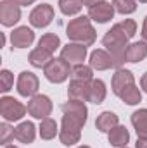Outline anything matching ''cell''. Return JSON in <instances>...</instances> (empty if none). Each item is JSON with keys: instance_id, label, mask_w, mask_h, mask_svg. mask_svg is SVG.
I'll list each match as a JSON object with an SVG mask.
<instances>
[{"instance_id": "6da1fadb", "label": "cell", "mask_w": 147, "mask_h": 148, "mask_svg": "<svg viewBox=\"0 0 147 148\" xmlns=\"http://www.w3.org/2000/svg\"><path fill=\"white\" fill-rule=\"evenodd\" d=\"M61 110H62V121L59 129V140L64 147H73L81 140V129L87 124L88 109L85 102L68 100L66 103H62Z\"/></svg>"}, {"instance_id": "7a4b0ae2", "label": "cell", "mask_w": 147, "mask_h": 148, "mask_svg": "<svg viewBox=\"0 0 147 148\" xmlns=\"http://www.w3.org/2000/svg\"><path fill=\"white\" fill-rule=\"evenodd\" d=\"M137 33V23L133 19H125L118 24H114L109 31L102 38V47L109 52L116 62V69H119L126 62V48L130 38L135 36Z\"/></svg>"}, {"instance_id": "3957f363", "label": "cell", "mask_w": 147, "mask_h": 148, "mask_svg": "<svg viewBox=\"0 0 147 148\" xmlns=\"http://www.w3.org/2000/svg\"><path fill=\"white\" fill-rule=\"evenodd\" d=\"M66 36L74 43H81L85 47H90L95 43L97 33H95V28L92 26V19L88 16H78L68 23Z\"/></svg>"}, {"instance_id": "277c9868", "label": "cell", "mask_w": 147, "mask_h": 148, "mask_svg": "<svg viewBox=\"0 0 147 148\" xmlns=\"http://www.w3.org/2000/svg\"><path fill=\"white\" fill-rule=\"evenodd\" d=\"M28 112V107H24L19 100L14 97H2L0 98V115L7 122H16L21 121Z\"/></svg>"}, {"instance_id": "5b68a950", "label": "cell", "mask_w": 147, "mask_h": 148, "mask_svg": "<svg viewBox=\"0 0 147 148\" xmlns=\"http://www.w3.org/2000/svg\"><path fill=\"white\" fill-rule=\"evenodd\" d=\"M71 69H73L71 64L59 57V59H52V62L43 69V74H45V77H47L50 83L61 84V83H64V81L71 76Z\"/></svg>"}, {"instance_id": "8992f818", "label": "cell", "mask_w": 147, "mask_h": 148, "mask_svg": "<svg viewBox=\"0 0 147 148\" xmlns=\"http://www.w3.org/2000/svg\"><path fill=\"white\" fill-rule=\"evenodd\" d=\"M52 100L47 97V95H35L30 98L28 102V114L35 119H47L50 114H52Z\"/></svg>"}, {"instance_id": "52a82bcc", "label": "cell", "mask_w": 147, "mask_h": 148, "mask_svg": "<svg viewBox=\"0 0 147 148\" xmlns=\"http://www.w3.org/2000/svg\"><path fill=\"white\" fill-rule=\"evenodd\" d=\"M17 93L21 97H35L38 93V88H40V81H38V76L31 71H23V73L17 76Z\"/></svg>"}, {"instance_id": "ba28073f", "label": "cell", "mask_w": 147, "mask_h": 148, "mask_svg": "<svg viewBox=\"0 0 147 148\" xmlns=\"http://www.w3.org/2000/svg\"><path fill=\"white\" fill-rule=\"evenodd\" d=\"M21 21V5L14 0H2L0 2V23L5 28H12Z\"/></svg>"}, {"instance_id": "9c48e42d", "label": "cell", "mask_w": 147, "mask_h": 148, "mask_svg": "<svg viewBox=\"0 0 147 148\" xmlns=\"http://www.w3.org/2000/svg\"><path fill=\"white\" fill-rule=\"evenodd\" d=\"M54 7L50 5V3H40L37 5L31 12H30V24L33 26V28H38V29H42V28H47L50 23H52V19H54Z\"/></svg>"}, {"instance_id": "30bf717a", "label": "cell", "mask_w": 147, "mask_h": 148, "mask_svg": "<svg viewBox=\"0 0 147 148\" xmlns=\"http://www.w3.org/2000/svg\"><path fill=\"white\" fill-rule=\"evenodd\" d=\"M114 5L109 3V2H99V3H95V5H92V7H88V17L94 21V23H97V24H106V23H109L111 19L114 17Z\"/></svg>"}, {"instance_id": "8fae6325", "label": "cell", "mask_w": 147, "mask_h": 148, "mask_svg": "<svg viewBox=\"0 0 147 148\" xmlns=\"http://www.w3.org/2000/svg\"><path fill=\"white\" fill-rule=\"evenodd\" d=\"M135 84V77H133V73L128 71V69H116V73L112 74V79H111V90L116 97H119L126 88L133 86Z\"/></svg>"}, {"instance_id": "7c38bea8", "label": "cell", "mask_w": 147, "mask_h": 148, "mask_svg": "<svg viewBox=\"0 0 147 148\" xmlns=\"http://www.w3.org/2000/svg\"><path fill=\"white\" fill-rule=\"evenodd\" d=\"M87 47L81 45V43H68L61 48V59H64L66 62L69 64H83V60L87 59Z\"/></svg>"}, {"instance_id": "4fadbf2b", "label": "cell", "mask_w": 147, "mask_h": 148, "mask_svg": "<svg viewBox=\"0 0 147 148\" xmlns=\"http://www.w3.org/2000/svg\"><path fill=\"white\" fill-rule=\"evenodd\" d=\"M88 62H90L88 66L94 71H107V69L116 67V62H114L112 55H111L107 50H104V48H95L90 53V60Z\"/></svg>"}, {"instance_id": "5bb4252c", "label": "cell", "mask_w": 147, "mask_h": 148, "mask_svg": "<svg viewBox=\"0 0 147 148\" xmlns=\"http://www.w3.org/2000/svg\"><path fill=\"white\" fill-rule=\"evenodd\" d=\"M33 41H35V33L28 26L14 28V31L10 33V43L14 48H28L31 47Z\"/></svg>"}, {"instance_id": "9a60e30c", "label": "cell", "mask_w": 147, "mask_h": 148, "mask_svg": "<svg viewBox=\"0 0 147 148\" xmlns=\"http://www.w3.org/2000/svg\"><path fill=\"white\" fill-rule=\"evenodd\" d=\"M14 134H16V140H17L19 143L30 145V143H33L35 138H37V127H35V124H33L31 121H24V122H21L19 126H16Z\"/></svg>"}, {"instance_id": "2e32d148", "label": "cell", "mask_w": 147, "mask_h": 148, "mask_svg": "<svg viewBox=\"0 0 147 148\" xmlns=\"http://www.w3.org/2000/svg\"><path fill=\"white\" fill-rule=\"evenodd\" d=\"M106 95H107V88H106V83L102 79H92L90 84H88V102L90 103H102L106 100Z\"/></svg>"}, {"instance_id": "e0dca14e", "label": "cell", "mask_w": 147, "mask_h": 148, "mask_svg": "<svg viewBox=\"0 0 147 148\" xmlns=\"http://www.w3.org/2000/svg\"><path fill=\"white\" fill-rule=\"evenodd\" d=\"M107 140H109L111 147L123 148L130 143V133H128V129L125 126L118 124L116 127H112L109 133H107Z\"/></svg>"}, {"instance_id": "ac0fdd59", "label": "cell", "mask_w": 147, "mask_h": 148, "mask_svg": "<svg viewBox=\"0 0 147 148\" xmlns=\"http://www.w3.org/2000/svg\"><path fill=\"white\" fill-rule=\"evenodd\" d=\"M88 81H76L71 79L69 88H68V97L69 100H78V102H88Z\"/></svg>"}, {"instance_id": "d6986e66", "label": "cell", "mask_w": 147, "mask_h": 148, "mask_svg": "<svg viewBox=\"0 0 147 148\" xmlns=\"http://www.w3.org/2000/svg\"><path fill=\"white\" fill-rule=\"evenodd\" d=\"M147 57V41H133L126 48V62L137 64Z\"/></svg>"}, {"instance_id": "ffe728a7", "label": "cell", "mask_w": 147, "mask_h": 148, "mask_svg": "<svg viewBox=\"0 0 147 148\" xmlns=\"http://www.w3.org/2000/svg\"><path fill=\"white\" fill-rule=\"evenodd\" d=\"M52 59H54V53H50V52H47V50H43L40 47L35 48V50H31L30 55H28L30 64L33 67H37V69H45L52 62Z\"/></svg>"}, {"instance_id": "44dd1931", "label": "cell", "mask_w": 147, "mask_h": 148, "mask_svg": "<svg viewBox=\"0 0 147 148\" xmlns=\"http://www.w3.org/2000/svg\"><path fill=\"white\" fill-rule=\"evenodd\" d=\"M132 126L137 133V138L147 140V109H139L132 114Z\"/></svg>"}, {"instance_id": "7402d4cb", "label": "cell", "mask_w": 147, "mask_h": 148, "mask_svg": "<svg viewBox=\"0 0 147 148\" xmlns=\"http://www.w3.org/2000/svg\"><path fill=\"white\" fill-rule=\"evenodd\" d=\"M118 124H119L118 115L111 110H106V112H102V114H99L97 119H95V127H97L101 133H109L111 129L116 127Z\"/></svg>"}, {"instance_id": "603a6c76", "label": "cell", "mask_w": 147, "mask_h": 148, "mask_svg": "<svg viewBox=\"0 0 147 148\" xmlns=\"http://www.w3.org/2000/svg\"><path fill=\"white\" fill-rule=\"evenodd\" d=\"M38 134L42 140H54L55 136H59V126L57 122L52 119V117H47V119H42L40 122V127H38Z\"/></svg>"}, {"instance_id": "cb8c5ba5", "label": "cell", "mask_w": 147, "mask_h": 148, "mask_svg": "<svg viewBox=\"0 0 147 148\" xmlns=\"http://www.w3.org/2000/svg\"><path fill=\"white\" fill-rule=\"evenodd\" d=\"M38 47L47 50V52H50V53H54L55 50L61 48V38L57 36L55 33H45L43 36L38 40Z\"/></svg>"}, {"instance_id": "d4e9b609", "label": "cell", "mask_w": 147, "mask_h": 148, "mask_svg": "<svg viewBox=\"0 0 147 148\" xmlns=\"http://www.w3.org/2000/svg\"><path fill=\"white\" fill-rule=\"evenodd\" d=\"M71 79L76 81H92L94 79V69L85 64H74L71 69Z\"/></svg>"}, {"instance_id": "484cf974", "label": "cell", "mask_w": 147, "mask_h": 148, "mask_svg": "<svg viewBox=\"0 0 147 148\" xmlns=\"http://www.w3.org/2000/svg\"><path fill=\"white\" fill-rule=\"evenodd\" d=\"M59 9L64 16H76L83 9V0H59Z\"/></svg>"}, {"instance_id": "4316f807", "label": "cell", "mask_w": 147, "mask_h": 148, "mask_svg": "<svg viewBox=\"0 0 147 148\" xmlns=\"http://www.w3.org/2000/svg\"><path fill=\"white\" fill-rule=\"evenodd\" d=\"M119 98H121L126 105H137V103L142 102V93H140V90L133 84V86L126 88V90L119 95Z\"/></svg>"}, {"instance_id": "83f0119b", "label": "cell", "mask_w": 147, "mask_h": 148, "mask_svg": "<svg viewBox=\"0 0 147 148\" xmlns=\"http://www.w3.org/2000/svg\"><path fill=\"white\" fill-rule=\"evenodd\" d=\"M112 5L114 10L121 16H128L137 10V0H112Z\"/></svg>"}, {"instance_id": "f1b7e54d", "label": "cell", "mask_w": 147, "mask_h": 148, "mask_svg": "<svg viewBox=\"0 0 147 148\" xmlns=\"http://www.w3.org/2000/svg\"><path fill=\"white\" fill-rule=\"evenodd\" d=\"M14 131H16V127H12L7 121H3V122L0 124V143H2L3 147H7V145L10 143V140L16 138Z\"/></svg>"}, {"instance_id": "f546056e", "label": "cell", "mask_w": 147, "mask_h": 148, "mask_svg": "<svg viewBox=\"0 0 147 148\" xmlns=\"http://www.w3.org/2000/svg\"><path fill=\"white\" fill-rule=\"evenodd\" d=\"M12 86H14V74L9 69H2L0 71V91L7 93Z\"/></svg>"}, {"instance_id": "4dcf8cb0", "label": "cell", "mask_w": 147, "mask_h": 148, "mask_svg": "<svg viewBox=\"0 0 147 148\" xmlns=\"http://www.w3.org/2000/svg\"><path fill=\"white\" fill-rule=\"evenodd\" d=\"M17 5H21V7H28V5H31V3H35L37 0H14Z\"/></svg>"}, {"instance_id": "1f68e13d", "label": "cell", "mask_w": 147, "mask_h": 148, "mask_svg": "<svg viewBox=\"0 0 147 148\" xmlns=\"http://www.w3.org/2000/svg\"><path fill=\"white\" fill-rule=\"evenodd\" d=\"M140 88L147 93V73H144L142 74V77H140Z\"/></svg>"}, {"instance_id": "d6a6232c", "label": "cell", "mask_w": 147, "mask_h": 148, "mask_svg": "<svg viewBox=\"0 0 147 148\" xmlns=\"http://www.w3.org/2000/svg\"><path fill=\"white\" fill-rule=\"evenodd\" d=\"M135 148H147V140L139 138V140H137V143H135Z\"/></svg>"}, {"instance_id": "836d02e7", "label": "cell", "mask_w": 147, "mask_h": 148, "mask_svg": "<svg viewBox=\"0 0 147 148\" xmlns=\"http://www.w3.org/2000/svg\"><path fill=\"white\" fill-rule=\"evenodd\" d=\"M142 38H144V41H147V16L144 19V24H142Z\"/></svg>"}, {"instance_id": "e575fe53", "label": "cell", "mask_w": 147, "mask_h": 148, "mask_svg": "<svg viewBox=\"0 0 147 148\" xmlns=\"http://www.w3.org/2000/svg\"><path fill=\"white\" fill-rule=\"evenodd\" d=\"M99 2H104V0H83V5L92 7V5H95V3H99Z\"/></svg>"}, {"instance_id": "d590c367", "label": "cell", "mask_w": 147, "mask_h": 148, "mask_svg": "<svg viewBox=\"0 0 147 148\" xmlns=\"http://www.w3.org/2000/svg\"><path fill=\"white\" fill-rule=\"evenodd\" d=\"M3 148H17V147H14V145H7V147H3Z\"/></svg>"}, {"instance_id": "8d00e7d4", "label": "cell", "mask_w": 147, "mask_h": 148, "mask_svg": "<svg viewBox=\"0 0 147 148\" xmlns=\"http://www.w3.org/2000/svg\"><path fill=\"white\" fill-rule=\"evenodd\" d=\"M137 2H140V3H147V0H137Z\"/></svg>"}, {"instance_id": "74e56055", "label": "cell", "mask_w": 147, "mask_h": 148, "mask_svg": "<svg viewBox=\"0 0 147 148\" xmlns=\"http://www.w3.org/2000/svg\"><path fill=\"white\" fill-rule=\"evenodd\" d=\"M78 148H90V147H87V145H81V147H78Z\"/></svg>"}, {"instance_id": "f35d334b", "label": "cell", "mask_w": 147, "mask_h": 148, "mask_svg": "<svg viewBox=\"0 0 147 148\" xmlns=\"http://www.w3.org/2000/svg\"><path fill=\"white\" fill-rule=\"evenodd\" d=\"M123 148H128V147H123Z\"/></svg>"}]
</instances>
